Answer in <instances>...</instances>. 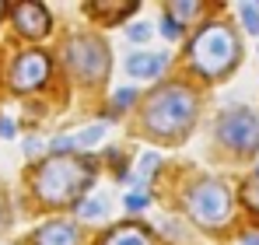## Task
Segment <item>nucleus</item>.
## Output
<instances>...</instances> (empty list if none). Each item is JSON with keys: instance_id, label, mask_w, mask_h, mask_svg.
I'll return each instance as SVG.
<instances>
[{"instance_id": "nucleus-12", "label": "nucleus", "mask_w": 259, "mask_h": 245, "mask_svg": "<svg viewBox=\"0 0 259 245\" xmlns=\"http://www.w3.org/2000/svg\"><path fill=\"white\" fill-rule=\"evenodd\" d=\"M102 245H154V238L144 231V228H137V224H119V228H112Z\"/></svg>"}, {"instance_id": "nucleus-15", "label": "nucleus", "mask_w": 259, "mask_h": 245, "mask_svg": "<svg viewBox=\"0 0 259 245\" xmlns=\"http://www.w3.org/2000/svg\"><path fill=\"white\" fill-rule=\"evenodd\" d=\"M154 168H158V154H154V151H147V154H140V175H130V179H137V182H147Z\"/></svg>"}, {"instance_id": "nucleus-21", "label": "nucleus", "mask_w": 259, "mask_h": 245, "mask_svg": "<svg viewBox=\"0 0 259 245\" xmlns=\"http://www.w3.org/2000/svg\"><path fill=\"white\" fill-rule=\"evenodd\" d=\"M147 203H151V196H147V193H130V196H126V210H133V214H137V210H144Z\"/></svg>"}, {"instance_id": "nucleus-23", "label": "nucleus", "mask_w": 259, "mask_h": 245, "mask_svg": "<svg viewBox=\"0 0 259 245\" xmlns=\"http://www.w3.org/2000/svg\"><path fill=\"white\" fill-rule=\"evenodd\" d=\"M25 154H39V140H35V137L25 140Z\"/></svg>"}, {"instance_id": "nucleus-5", "label": "nucleus", "mask_w": 259, "mask_h": 245, "mask_svg": "<svg viewBox=\"0 0 259 245\" xmlns=\"http://www.w3.org/2000/svg\"><path fill=\"white\" fill-rule=\"evenodd\" d=\"M217 140L238 154L245 151H256L259 147V116L245 105H235V109H224L221 119H217Z\"/></svg>"}, {"instance_id": "nucleus-11", "label": "nucleus", "mask_w": 259, "mask_h": 245, "mask_svg": "<svg viewBox=\"0 0 259 245\" xmlns=\"http://www.w3.org/2000/svg\"><path fill=\"white\" fill-rule=\"evenodd\" d=\"M165 67H168L165 53H133L126 60V74H133V77H158Z\"/></svg>"}, {"instance_id": "nucleus-26", "label": "nucleus", "mask_w": 259, "mask_h": 245, "mask_svg": "<svg viewBox=\"0 0 259 245\" xmlns=\"http://www.w3.org/2000/svg\"><path fill=\"white\" fill-rule=\"evenodd\" d=\"M0 18H4V4H0Z\"/></svg>"}, {"instance_id": "nucleus-6", "label": "nucleus", "mask_w": 259, "mask_h": 245, "mask_svg": "<svg viewBox=\"0 0 259 245\" xmlns=\"http://www.w3.org/2000/svg\"><path fill=\"white\" fill-rule=\"evenodd\" d=\"M67 63L81 81H102L109 70V49L95 35H77L67 42Z\"/></svg>"}, {"instance_id": "nucleus-8", "label": "nucleus", "mask_w": 259, "mask_h": 245, "mask_svg": "<svg viewBox=\"0 0 259 245\" xmlns=\"http://www.w3.org/2000/svg\"><path fill=\"white\" fill-rule=\"evenodd\" d=\"M14 25L25 39H42L49 32V11L42 4H18L14 7Z\"/></svg>"}, {"instance_id": "nucleus-3", "label": "nucleus", "mask_w": 259, "mask_h": 245, "mask_svg": "<svg viewBox=\"0 0 259 245\" xmlns=\"http://www.w3.org/2000/svg\"><path fill=\"white\" fill-rule=\"evenodd\" d=\"M189 60H193V67L203 74V77H217V74H224V70H231L235 67V60H238V35L228 28V25H207L193 46H189Z\"/></svg>"}, {"instance_id": "nucleus-4", "label": "nucleus", "mask_w": 259, "mask_h": 245, "mask_svg": "<svg viewBox=\"0 0 259 245\" xmlns=\"http://www.w3.org/2000/svg\"><path fill=\"white\" fill-rule=\"evenodd\" d=\"M186 207L193 214L196 224H207V228H221L228 217H231V189L217 179H203L189 189Z\"/></svg>"}, {"instance_id": "nucleus-20", "label": "nucleus", "mask_w": 259, "mask_h": 245, "mask_svg": "<svg viewBox=\"0 0 259 245\" xmlns=\"http://www.w3.org/2000/svg\"><path fill=\"white\" fill-rule=\"evenodd\" d=\"M130 102H137V88H119V95L112 98V105H116V109H126Z\"/></svg>"}, {"instance_id": "nucleus-13", "label": "nucleus", "mask_w": 259, "mask_h": 245, "mask_svg": "<svg viewBox=\"0 0 259 245\" xmlns=\"http://www.w3.org/2000/svg\"><path fill=\"white\" fill-rule=\"evenodd\" d=\"M77 214H81L84 221H98V217L109 214V200H105V196H88V200L77 203Z\"/></svg>"}, {"instance_id": "nucleus-2", "label": "nucleus", "mask_w": 259, "mask_h": 245, "mask_svg": "<svg viewBox=\"0 0 259 245\" xmlns=\"http://www.w3.org/2000/svg\"><path fill=\"white\" fill-rule=\"evenodd\" d=\"M196 109H200V102H196V95L189 88H182V84L158 88L144 105V123L158 137H179V133H186L193 126Z\"/></svg>"}, {"instance_id": "nucleus-9", "label": "nucleus", "mask_w": 259, "mask_h": 245, "mask_svg": "<svg viewBox=\"0 0 259 245\" xmlns=\"http://www.w3.org/2000/svg\"><path fill=\"white\" fill-rule=\"evenodd\" d=\"M105 123H95V126H84V130H77V133H67V137H56L53 140V154H74V151H88V147H95L102 137H105Z\"/></svg>"}, {"instance_id": "nucleus-17", "label": "nucleus", "mask_w": 259, "mask_h": 245, "mask_svg": "<svg viewBox=\"0 0 259 245\" xmlns=\"http://www.w3.org/2000/svg\"><path fill=\"white\" fill-rule=\"evenodd\" d=\"M126 39H130V42H137V46H140V42H147V39H151V25H147V21H137V25H130V28H126Z\"/></svg>"}, {"instance_id": "nucleus-16", "label": "nucleus", "mask_w": 259, "mask_h": 245, "mask_svg": "<svg viewBox=\"0 0 259 245\" xmlns=\"http://www.w3.org/2000/svg\"><path fill=\"white\" fill-rule=\"evenodd\" d=\"M242 196H245V203H249V207H252V210L259 214V172L252 175V179H249V182H245V189H242Z\"/></svg>"}, {"instance_id": "nucleus-19", "label": "nucleus", "mask_w": 259, "mask_h": 245, "mask_svg": "<svg viewBox=\"0 0 259 245\" xmlns=\"http://www.w3.org/2000/svg\"><path fill=\"white\" fill-rule=\"evenodd\" d=\"M196 11H200V4H193V0H179V4H172V18H179V21H182V18H193Z\"/></svg>"}, {"instance_id": "nucleus-14", "label": "nucleus", "mask_w": 259, "mask_h": 245, "mask_svg": "<svg viewBox=\"0 0 259 245\" xmlns=\"http://www.w3.org/2000/svg\"><path fill=\"white\" fill-rule=\"evenodd\" d=\"M238 14H242V21H245V28L259 35V4H238Z\"/></svg>"}, {"instance_id": "nucleus-18", "label": "nucleus", "mask_w": 259, "mask_h": 245, "mask_svg": "<svg viewBox=\"0 0 259 245\" xmlns=\"http://www.w3.org/2000/svg\"><path fill=\"white\" fill-rule=\"evenodd\" d=\"M161 32H165V39H179L182 35V21L172 18V14H161Z\"/></svg>"}, {"instance_id": "nucleus-10", "label": "nucleus", "mask_w": 259, "mask_h": 245, "mask_svg": "<svg viewBox=\"0 0 259 245\" xmlns=\"http://www.w3.org/2000/svg\"><path fill=\"white\" fill-rule=\"evenodd\" d=\"M35 245H77V228L70 221H49L35 231Z\"/></svg>"}, {"instance_id": "nucleus-25", "label": "nucleus", "mask_w": 259, "mask_h": 245, "mask_svg": "<svg viewBox=\"0 0 259 245\" xmlns=\"http://www.w3.org/2000/svg\"><path fill=\"white\" fill-rule=\"evenodd\" d=\"M4 221H7V214H4V207H0V228H4Z\"/></svg>"}, {"instance_id": "nucleus-7", "label": "nucleus", "mask_w": 259, "mask_h": 245, "mask_svg": "<svg viewBox=\"0 0 259 245\" xmlns=\"http://www.w3.org/2000/svg\"><path fill=\"white\" fill-rule=\"evenodd\" d=\"M46 77H49V56H42V53H21L11 67V84L18 91H32Z\"/></svg>"}, {"instance_id": "nucleus-22", "label": "nucleus", "mask_w": 259, "mask_h": 245, "mask_svg": "<svg viewBox=\"0 0 259 245\" xmlns=\"http://www.w3.org/2000/svg\"><path fill=\"white\" fill-rule=\"evenodd\" d=\"M0 137H14V123L11 119H0Z\"/></svg>"}, {"instance_id": "nucleus-24", "label": "nucleus", "mask_w": 259, "mask_h": 245, "mask_svg": "<svg viewBox=\"0 0 259 245\" xmlns=\"http://www.w3.org/2000/svg\"><path fill=\"white\" fill-rule=\"evenodd\" d=\"M245 245H259V235H249V238H245Z\"/></svg>"}, {"instance_id": "nucleus-1", "label": "nucleus", "mask_w": 259, "mask_h": 245, "mask_svg": "<svg viewBox=\"0 0 259 245\" xmlns=\"http://www.w3.org/2000/svg\"><path fill=\"white\" fill-rule=\"evenodd\" d=\"M95 182V165L74 154H53L35 175V193L49 207L70 203Z\"/></svg>"}]
</instances>
